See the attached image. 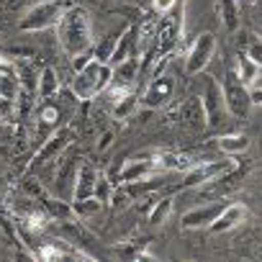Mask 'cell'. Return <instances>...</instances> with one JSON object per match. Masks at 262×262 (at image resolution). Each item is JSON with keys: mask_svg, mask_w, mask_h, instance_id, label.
Segmentation results:
<instances>
[{"mask_svg": "<svg viewBox=\"0 0 262 262\" xmlns=\"http://www.w3.org/2000/svg\"><path fill=\"white\" fill-rule=\"evenodd\" d=\"M57 39L62 52L70 59L85 57L93 52V21L82 6H67L62 18L57 21Z\"/></svg>", "mask_w": 262, "mask_h": 262, "instance_id": "cell-1", "label": "cell"}, {"mask_svg": "<svg viewBox=\"0 0 262 262\" xmlns=\"http://www.w3.org/2000/svg\"><path fill=\"white\" fill-rule=\"evenodd\" d=\"M111 72H113L111 64H105V62L90 57V59L75 72V77H72V82H70L72 98L80 100V103H90L93 98H98V95L108 88Z\"/></svg>", "mask_w": 262, "mask_h": 262, "instance_id": "cell-2", "label": "cell"}, {"mask_svg": "<svg viewBox=\"0 0 262 262\" xmlns=\"http://www.w3.org/2000/svg\"><path fill=\"white\" fill-rule=\"evenodd\" d=\"M64 0H39L36 6H31L21 21H18V29L24 34H39V31H47V29H54L57 21L62 18L64 13Z\"/></svg>", "mask_w": 262, "mask_h": 262, "instance_id": "cell-3", "label": "cell"}, {"mask_svg": "<svg viewBox=\"0 0 262 262\" xmlns=\"http://www.w3.org/2000/svg\"><path fill=\"white\" fill-rule=\"evenodd\" d=\"M72 139H75V131H72L70 126H62V128L54 131V134H49V137L41 142V147L36 149L34 160L29 162V172H39L41 167L59 162L57 157L67 152V147L72 144Z\"/></svg>", "mask_w": 262, "mask_h": 262, "instance_id": "cell-4", "label": "cell"}, {"mask_svg": "<svg viewBox=\"0 0 262 262\" xmlns=\"http://www.w3.org/2000/svg\"><path fill=\"white\" fill-rule=\"evenodd\" d=\"M221 90H224V100H226V111L229 116L244 121L252 111V95H249V88L236 77L234 70H226V77L221 82Z\"/></svg>", "mask_w": 262, "mask_h": 262, "instance_id": "cell-5", "label": "cell"}, {"mask_svg": "<svg viewBox=\"0 0 262 262\" xmlns=\"http://www.w3.org/2000/svg\"><path fill=\"white\" fill-rule=\"evenodd\" d=\"M160 155L162 152H147V155H137L121 165L118 170V185L123 183H137V180H144V178H152L157 172H162V165H160Z\"/></svg>", "mask_w": 262, "mask_h": 262, "instance_id": "cell-6", "label": "cell"}, {"mask_svg": "<svg viewBox=\"0 0 262 262\" xmlns=\"http://www.w3.org/2000/svg\"><path fill=\"white\" fill-rule=\"evenodd\" d=\"M213 57H216V36L206 31V34H201V36L193 41V47L188 49V54H185V72H188L190 77L201 75V72L211 64Z\"/></svg>", "mask_w": 262, "mask_h": 262, "instance_id": "cell-7", "label": "cell"}, {"mask_svg": "<svg viewBox=\"0 0 262 262\" xmlns=\"http://www.w3.org/2000/svg\"><path fill=\"white\" fill-rule=\"evenodd\" d=\"M165 67H167V64H165ZM165 67H162L160 72H155V77L149 80L147 90L142 93L139 103H142L144 108H162V105L172 98V93H175V77H172L170 72H165Z\"/></svg>", "mask_w": 262, "mask_h": 262, "instance_id": "cell-8", "label": "cell"}, {"mask_svg": "<svg viewBox=\"0 0 262 262\" xmlns=\"http://www.w3.org/2000/svg\"><path fill=\"white\" fill-rule=\"evenodd\" d=\"M203 108H206V121H208V128H219L224 126L229 111H226V100H224V90L216 80H206L203 85Z\"/></svg>", "mask_w": 262, "mask_h": 262, "instance_id": "cell-9", "label": "cell"}, {"mask_svg": "<svg viewBox=\"0 0 262 262\" xmlns=\"http://www.w3.org/2000/svg\"><path fill=\"white\" fill-rule=\"evenodd\" d=\"M80 157L72 155V157H64L59 160V167L54 172V195L64 198V201H72V193H75V180H77V167H80Z\"/></svg>", "mask_w": 262, "mask_h": 262, "instance_id": "cell-10", "label": "cell"}, {"mask_svg": "<svg viewBox=\"0 0 262 262\" xmlns=\"http://www.w3.org/2000/svg\"><path fill=\"white\" fill-rule=\"evenodd\" d=\"M178 121L188 128V131H193V134H198V131H203V128H208V121H206V108H203V100L198 98V95H193V98H188L180 108H178Z\"/></svg>", "mask_w": 262, "mask_h": 262, "instance_id": "cell-11", "label": "cell"}, {"mask_svg": "<svg viewBox=\"0 0 262 262\" xmlns=\"http://www.w3.org/2000/svg\"><path fill=\"white\" fill-rule=\"evenodd\" d=\"M113 72H111V88H118V90H134V85H137V80L142 77V62H139V57H131V59H126V62H121V64H116V67H111Z\"/></svg>", "mask_w": 262, "mask_h": 262, "instance_id": "cell-12", "label": "cell"}, {"mask_svg": "<svg viewBox=\"0 0 262 262\" xmlns=\"http://www.w3.org/2000/svg\"><path fill=\"white\" fill-rule=\"evenodd\" d=\"M18 93H21V75H18V67H16L11 59H3V57H0V98L16 103V100H18Z\"/></svg>", "mask_w": 262, "mask_h": 262, "instance_id": "cell-13", "label": "cell"}, {"mask_svg": "<svg viewBox=\"0 0 262 262\" xmlns=\"http://www.w3.org/2000/svg\"><path fill=\"white\" fill-rule=\"evenodd\" d=\"M224 206H226V203H211V206L193 208V211L183 213V219H180V226H183L185 231H190V229H208V226L216 221V216L224 211Z\"/></svg>", "mask_w": 262, "mask_h": 262, "instance_id": "cell-14", "label": "cell"}, {"mask_svg": "<svg viewBox=\"0 0 262 262\" xmlns=\"http://www.w3.org/2000/svg\"><path fill=\"white\" fill-rule=\"evenodd\" d=\"M98 178H100V172L95 170V165H90V162H85V160H82V162H80V167H77V180H75L72 201H82V198L95 195Z\"/></svg>", "mask_w": 262, "mask_h": 262, "instance_id": "cell-15", "label": "cell"}, {"mask_svg": "<svg viewBox=\"0 0 262 262\" xmlns=\"http://www.w3.org/2000/svg\"><path fill=\"white\" fill-rule=\"evenodd\" d=\"M244 219H247V206H244V203H226L224 211L216 216V221H213L208 229H211L213 234H224V231L239 226Z\"/></svg>", "mask_w": 262, "mask_h": 262, "instance_id": "cell-16", "label": "cell"}, {"mask_svg": "<svg viewBox=\"0 0 262 262\" xmlns=\"http://www.w3.org/2000/svg\"><path fill=\"white\" fill-rule=\"evenodd\" d=\"M59 108L54 100L39 103V113H36V131H39V142H44L49 134H54L59 126Z\"/></svg>", "mask_w": 262, "mask_h": 262, "instance_id": "cell-17", "label": "cell"}, {"mask_svg": "<svg viewBox=\"0 0 262 262\" xmlns=\"http://www.w3.org/2000/svg\"><path fill=\"white\" fill-rule=\"evenodd\" d=\"M59 93H62V82H59V75H57V70H54V67H44V70L39 72V88H36L39 103L54 100Z\"/></svg>", "mask_w": 262, "mask_h": 262, "instance_id": "cell-18", "label": "cell"}, {"mask_svg": "<svg viewBox=\"0 0 262 262\" xmlns=\"http://www.w3.org/2000/svg\"><path fill=\"white\" fill-rule=\"evenodd\" d=\"M249 144H252V139H249L247 134H224V137L216 139V149H219L221 155H226V157H239V155H244V152L249 149Z\"/></svg>", "mask_w": 262, "mask_h": 262, "instance_id": "cell-19", "label": "cell"}, {"mask_svg": "<svg viewBox=\"0 0 262 262\" xmlns=\"http://www.w3.org/2000/svg\"><path fill=\"white\" fill-rule=\"evenodd\" d=\"M234 72H236V77H239L247 88H252V85L259 80V72H262V70L247 57V52H239V54H236V70H234Z\"/></svg>", "mask_w": 262, "mask_h": 262, "instance_id": "cell-20", "label": "cell"}, {"mask_svg": "<svg viewBox=\"0 0 262 262\" xmlns=\"http://www.w3.org/2000/svg\"><path fill=\"white\" fill-rule=\"evenodd\" d=\"M219 16L226 31H239V6L236 0H219Z\"/></svg>", "mask_w": 262, "mask_h": 262, "instance_id": "cell-21", "label": "cell"}, {"mask_svg": "<svg viewBox=\"0 0 262 262\" xmlns=\"http://www.w3.org/2000/svg\"><path fill=\"white\" fill-rule=\"evenodd\" d=\"M137 105H142L139 98H137V93H128V95H123L121 100H116V103L111 105V116L118 118V121H126V118L134 116Z\"/></svg>", "mask_w": 262, "mask_h": 262, "instance_id": "cell-22", "label": "cell"}, {"mask_svg": "<svg viewBox=\"0 0 262 262\" xmlns=\"http://www.w3.org/2000/svg\"><path fill=\"white\" fill-rule=\"evenodd\" d=\"M0 231H6L13 242H18V231H16V219H13V211H11V203L8 198L0 193Z\"/></svg>", "mask_w": 262, "mask_h": 262, "instance_id": "cell-23", "label": "cell"}, {"mask_svg": "<svg viewBox=\"0 0 262 262\" xmlns=\"http://www.w3.org/2000/svg\"><path fill=\"white\" fill-rule=\"evenodd\" d=\"M172 213V198H155L152 208H149V224L152 226H162Z\"/></svg>", "mask_w": 262, "mask_h": 262, "instance_id": "cell-24", "label": "cell"}, {"mask_svg": "<svg viewBox=\"0 0 262 262\" xmlns=\"http://www.w3.org/2000/svg\"><path fill=\"white\" fill-rule=\"evenodd\" d=\"M72 208H75L77 219H80V221H85V219L95 216V213L103 208V203H100L95 195H90V198H82V201H72Z\"/></svg>", "mask_w": 262, "mask_h": 262, "instance_id": "cell-25", "label": "cell"}, {"mask_svg": "<svg viewBox=\"0 0 262 262\" xmlns=\"http://www.w3.org/2000/svg\"><path fill=\"white\" fill-rule=\"evenodd\" d=\"M144 247H147V239H139L134 244H121L116 247V254L123 257V259H137V257H144Z\"/></svg>", "mask_w": 262, "mask_h": 262, "instance_id": "cell-26", "label": "cell"}, {"mask_svg": "<svg viewBox=\"0 0 262 262\" xmlns=\"http://www.w3.org/2000/svg\"><path fill=\"white\" fill-rule=\"evenodd\" d=\"M247 57L262 70V36H252L247 41Z\"/></svg>", "mask_w": 262, "mask_h": 262, "instance_id": "cell-27", "label": "cell"}, {"mask_svg": "<svg viewBox=\"0 0 262 262\" xmlns=\"http://www.w3.org/2000/svg\"><path fill=\"white\" fill-rule=\"evenodd\" d=\"M111 193H113V188H111V180L108 178H98V185H95V198L105 206V203H111Z\"/></svg>", "mask_w": 262, "mask_h": 262, "instance_id": "cell-28", "label": "cell"}, {"mask_svg": "<svg viewBox=\"0 0 262 262\" xmlns=\"http://www.w3.org/2000/svg\"><path fill=\"white\" fill-rule=\"evenodd\" d=\"M21 190H24L26 195H31V198H41V195H44V188H41V185H39L34 178H29V175L24 178V183H21Z\"/></svg>", "mask_w": 262, "mask_h": 262, "instance_id": "cell-29", "label": "cell"}, {"mask_svg": "<svg viewBox=\"0 0 262 262\" xmlns=\"http://www.w3.org/2000/svg\"><path fill=\"white\" fill-rule=\"evenodd\" d=\"M178 3H180V0H152V11H155L157 16H167Z\"/></svg>", "mask_w": 262, "mask_h": 262, "instance_id": "cell-30", "label": "cell"}, {"mask_svg": "<svg viewBox=\"0 0 262 262\" xmlns=\"http://www.w3.org/2000/svg\"><path fill=\"white\" fill-rule=\"evenodd\" d=\"M111 142H113V131H105V134L100 137V142H98V149L103 152V149H105V147H108Z\"/></svg>", "mask_w": 262, "mask_h": 262, "instance_id": "cell-31", "label": "cell"}, {"mask_svg": "<svg viewBox=\"0 0 262 262\" xmlns=\"http://www.w3.org/2000/svg\"><path fill=\"white\" fill-rule=\"evenodd\" d=\"M249 95H252V105H262V88H252Z\"/></svg>", "mask_w": 262, "mask_h": 262, "instance_id": "cell-32", "label": "cell"}, {"mask_svg": "<svg viewBox=\"0 0 262 262\" xmlns=\"http://www.w3.org/2000/svg\"><path fill=\"white\" fill-rule=\"evenodd\" d=\"M259 6H262V0H259Z\"/></svg>", "mask_w": 262, "mask_h": 262, "instance_id": "cell-33", "label": "cell"}]
</instances>
